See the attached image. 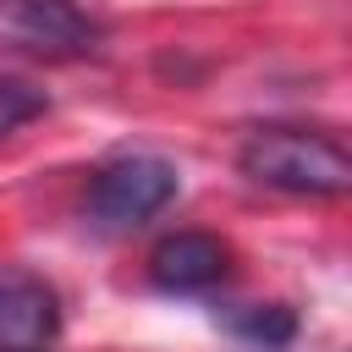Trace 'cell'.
Returning <instances> with one entry per match:
<instances>
[{"mask_svg":"<svg viewBox=\"0 0 352 352\" xmlns=\"http://www.w3.org/2000/svg\"><path fill=\"white\" fill-rule=\"evenodd\" d=\"M248 182L292 192V198H341L352 187V154L341 138L314 126H253L236 148Z\"/></svg>","mask_w":352,"mask_h":352,"instance_id":"cell-1","label":"cell"},{"mask_svg":"<svg viewBox=\"0 0 352 352\" xmlns=\"http://www.w3.org/2000/svg\"><path fill=\"white\" fill-rule=\"evenodd\" d=\"M0 50L28 60H77L99 50V22L77 0H0Z\"/></svg>","mask_w":352,"mask_h":352,"instance_id":"cell-2","label":"cell"},{"mask_svg":"<svg viewBox=\"0 0 352 352\" xmlns=\"http://www.w3.org/2000/svg\"><path fill=\"white\" fill-rule=\"evenodd\" d=\"M176 187H182V176H176L170 160H160V154H121V160L94 170L88 214L99 226H138V220L160 214L176 198Z\"/></svg>","mask_w":352,"mask_h":352,"instance_id":"cell-3","label":"cell"},{"mask_svg":"<svg viewBox=\"0 0 352 352\" xmlns=\"http://www.w3.org/2000/svg\"><path fill=\"white\" fill-rule=\"evenodd\" d=\"M55 336L60 297L28 270H0V352H50Z\"/></svg>","mask_w":352,"mask_h":352,"instance_id":"cell-4","label":"cell"},{"mask_svg":"<svg viewBox=\"0 0 352 352\" xmlns=\"http://www.w3.org/2000/svg\"><path fill=\"white\" fill-rule=\"evenodd\" d=\"M148 275L160 292H209L231 275V248L209 231H170L154 242Z\"/></svg>","mask_w":352,"mask_h":352,"instance_id":"cell-5","label":"cell"},{"mask_svg":"<svg viewBox=\"0 0 352 352\" xmlns=\"http://www.w3.org/2000/svg\"><path fill=\"white\" fill-rule=\"evenodd\" d=\"M226 330L242 336V341H253V346H286L297 336V319L280 302H253V308H231L226 314Z\"/></svg>","mask_w":352,"mask_h":352,"instance_id":"cell-6","label":"cell"},{"mask_svg":"<svg viewBox=\"0 0 352 352\" xmlns=\"http://www.w3.org/2000/svg\"><path fill=\"white\" fill-rule=\"evenodd\" d=\"M44 110H50L44 88H33L28 77H0V138L22 132V126H28V121H38Z\"/></svg>","mask_w":352,"mask_h":352,"instance_id":"cell-7","label":"cell"}]
</instances>
